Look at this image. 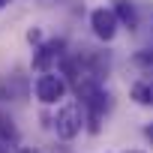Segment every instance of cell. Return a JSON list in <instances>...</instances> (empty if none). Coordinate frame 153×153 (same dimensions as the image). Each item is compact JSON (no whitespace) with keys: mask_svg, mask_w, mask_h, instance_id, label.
Listing matches in <instances>:
<instances>
[{"mask_svg":"<svg viewBox=\"0 0 153 153\" xmlns=\"http://www.w3.org/2000/svg\"><path fill=\"white\" fill-rule=\"evenodd\" d=\"M27 90H30V84H27V78L24 75H9V78H3L0 81V99H9V102H15V99H24L27 96Z\"/></svg>","mask_w":153,"mask_h":153,"instance_id":"cell-6","label":"cell"},{"mask_svg":"<svg viewBox=\"0 0 153 153\" xmlns=\"http://www.w3.org/2000/svg\"><path fill=\"white\" fill-rule=\"evenodd\" d=\"M129 153H141V150H129Z\"/></svg>","mask_w":153,"mask_h":153,"instance_id":"cell-14","label":"cell"},{"mask_svg":"<svg viewBox=\"0 0 153 153\" xmlns=\"http://www.w3.org/2000/svg\"><path fill=\"white\" fill-rule=\"evenodd\" d=\"M63 57H66V42H63V39H48V42H39V45H36V54H33V69H36V72L57 69Z\"/></svg>","mask_w":153,"mask_h":153,"instance_id":"cell-4","label":"cell"},{"mask_svg":"<svg viewBox=\"0 0 153 153\" xmlns=\"http://www.w3.org/2000/svg\"><path fill=\"white\" fill-rule=\"evenodd\" d=\"M132 99L138 105H153V78L150 81H135L132 84Z\"/></svg>","mask_w":153,"mask_h":153,"instance_id":"cell-9","label":"cell"},{"mask_svg":"<svg viewBox=\"0 0 153 153\" xmlns=\"http://www.w3.org/2000/svg\"><path fill=\"white\" fill-rule=\"evenodd\" d=\"M144 138H147V141H150V144H153V120H150V123H147V126H144Z\"/></svg>","mask_w":153,"mask_h":153,"instance_id":"cell-11","label":"cell"},{"mask_svg":"<svg viewBox=\"0 0 153 153\" xmlns=\"http://www.w3.org/2000/svg\"><path fill=\"white\" fill-rule=\"evenodd\" d=\"M135 63H138V66H153V48L138 51V54H135Z\"/></svg>","mask_w":153,"mask_h":153,"instance_id":"cell-10","label":"cell"},{"mask_svg":"<svg viewBox=\"0 0 153 153\" xmlns=\"http://www.w3.org/2000/svg\"><path fill=\"white\" fill-rule=\"evenodd\" d=\"M69 90V81L63 78L60 69H48V72H39V78L33 81V93L42 105H57Z\"/></svg>","mask_w":153,"mask_h":153,"instance_id":"cell-3","label":"cell"},{"mask_svg":"<svg viewBox=\"0 0 153 153\" xmlns=\"http://www.w3.org/2000/svg\"><path fill=\"white\" fill-rule=\"evenodd\" d=\"M111 9H114L120 27H129V30L138 27V6H135V0H111Z\"/></svg>","mask_w":153,"mask_h":153,"instance_id":"cell-7","label":"cell"},{"mask_svg":"<svg viewBox=\"0 0 153 153\" xmlns=\"http://www.w3.org/2000/svg\"><path fill=\"white\" fill-rule=\"evenodd\" d=\"M90 30H93L96 39L111 42V39L117 36V30H120V21H117L114 9H111V6H96V9L90 12Z\"/></svg>","mask_w":153,"mask_h":153,"instance_id":"cell-5","label":"cell"},{"mask_svg":"<svg viewBox=\"0 0 153 153\" xmlns=\"http://www.w3.org/2000/svg\"><path fill=\"white\" fill-rule=\"evenodd\" d=\"M15 153H36V150H33V147H18Z\"/></svg>","mask_w":153,"mask_h":153,"instance_id":"cell-12","label":"cell"},{"mask_svg":"<svg viewBox=\"0 0 153 153\" xmlns=\"http://www.w3.org/2000/svg\"><path fill=\"white\" fill-rule=\"evenodd\" d=\"M15 141H18V126H15V120H12L6 111H0V144L12 147Z\"/></svg>","mask_w":153,"mask_h":153,"instance_id":"cell-8","label":"cell"},{"mask_svg":"<svg viewBox=\"0 0 153 153\" xmlns=\"http://www.w3.org/2000/svg\"><path fill=\"white\" fill-rule=\"evenodd\" d=\"M51 126H54L57 138H63V141L78 138L81 129H84V108H81L78 102H66V105H60L57 114H54V120H51Z\"/></svg>","mask_w":153,"mask_h":153,"instance_id":"cell-2","label":"cell"},{"mask_svg":"<svg viewBox=\"0 0 153 153\" xmlns=\"http://www.w3.org/2000/svg\"><path fill=\"white\" fill-rule=\"evenodd\" d=\"M75 96H78V105L84 108V123H90V132H99L102 117L108 111V93L102 87V81L96 75L84 72L78 81H75Z\"/></svg>","mask_w":153,"mask_h":153,"instance_id":"cell-1","label":"cell"},{"mask_svg":"<svg viewBox=\"0 0 153 153\" xmlns=\"http://www.w3.org/2000/svg\"><path fill=\"white\" fill-rule=\"evenodd\" d=\"M9 6V0H0V9H6Z\"/></svg>","mask_w":153,"mask_h":153,"instance_id":"cell-13","label":"cell"}]
</instances>
